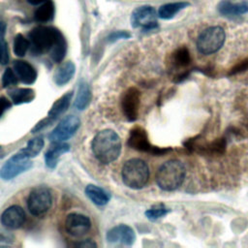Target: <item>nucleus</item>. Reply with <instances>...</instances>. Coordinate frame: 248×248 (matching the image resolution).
Listing matches in <instances>:
<instances>
[{"instance_id":"nucleus-29","label":"nucleus","mask_w":248,"mask_h":248,"mask_svg":"<svg viewBox=\"0 0 248 248\" xmlns=\"http://www.w3.org/2000/svg\"><path fill=\"white\" fill-rule=\"evenodd\" d=\"M169 211H170V209L167 208L164 204H156L145 211V216L149 220L154 221L161 217H164L165 215H167L169 213Z\"/></svg>"},{"instance_id":"nucleus-9","label":"nucleus","mask_w":248,"mask_h":248,"mask_svg":"<svg viewBox=\"0 0 248 248\" xmlns=\"http://www.w3.org/2000/svg\"><path fill=\"white\" fill-rule=\"evenodd\" d=\"M80 120L76 115H68L64 117L49 134V140L53 143L64 142L69 140L78 131Z\"/></svg>"},{"instance_id":"nucleus-27","label":"nucleus","mask_w":248,"mask_h":248,"mask_svg":"<svg viewBox=\"0 0 248 248\" xmlns=\"http://www.w3.org/2000/svg\"><path fill=\"white\" fill-rule=\"evenodd\" d=\"M67 51V45H66V41L63 37V35L59 38V40L57 41V43L54 45V46L51 48V50L49 51V55L51 57V59L54 62H61L66 54Z\"/></svg>"},{"instance_id":"nucleus-12","label":"nucleus","mask_w":248,"mask_h":248,"mask_svg":"<svg viewBox=\"0 0 248 248\" xmlns=\"http://www.w3.org/2000/svg\"><path fill=\"white\" fill-rule=\"evenodd\" d=\"M91 228L89 217L80 213H71L66 217L65 230L75 237H81L88 232Z\"/></svg>"},{"instance_id":"nucleus-34","label":"nucleus","mask_w":248,"mask_h":248,"mask_svg":"<svg viewBox=\"0 0 248 248\" xmlns=\"http://www.w3.org/2000/svg\"><path fill=\"white\" fill-rule=\"evenodd\" d=\"M53 120H54V119L50 118L49 116H47L46 118H44L43 120L39 121V122L33 127V129L31 130V133H37V132L41 131L42 129H44V128H46V126H48Z\"/></svg>"},{"instance_id":"nucleus-35","label":"nucleus","mask_w":248,"mask_h":248,"mask_svg":"<svg viewBox=\"0 0 248 248\" xmlns=\"http://www.w3.org/2000/svg\"><path fill=\"white\" fill-rule=\"evenodd\" d=\"M9 61V53H8V47L6 43L0 42V63L1 64H7Z\"/></svg>"},{"instance_id":"nucleus-7","label":"nucleus","mask_w":248,"mask_h":248,"mask_svg":"<svg viewBox=\"0 0 248 248\" xmlns=\"http://www.w3.org/2000/svg\"><path fill=\"white\" fill-rule=\"evenodd\" d=\"M127 143L131 148L135 150L150 153L152 155H162L170 150V148H161L151 144L148 140L146 131L139 126L131 129Z\"/></svg>"},{"instance_id":"nucleus-14","label":"nucleus","mask_w":248,"mask_h":248,"mask_svg":"<svg viewBox=\"0 0 248 248\" xmlns=\"http://www.w3.org/2000/svg\"><path fill=\"white\" fill-rule=\"evenodd\" d=\"M25 212L18 205H11L6 208L1 214V224L10 230H16L20 228L25 222Z\"/></svg>"},{"instance_id":"nucleus-22","label":"nucleus","mask_w":248,"mask_h":248,"mask_svg":"<svg viewBox=\"0 0 248 248\" xmlns=\"http://www.w3.org/2000/svg\"><path fill=\"white\" fill-rule=\"evenodd\" d=\"M189 6L188 2L179 1V2H171L165 4L159 8L158 16L163 19H170L172 18L178 12L185 9Z\"/></svg>"},{"instance_id":"nucleus-13","label":"nucleus","mask_w":248,"mask_h":248,"mask_svg":"<svg viewBox=\"0 0 248 248\" xmlns=\"http://www.w3.org/2000/svg\"><path fill=\"white\" fill-rule=\"evenodd\" d=\"M107 240L111 244H123L131 246L136 240L134 230L127 225H118L107 232Z\"/></svg>"},{"instance_id":"nucleus-18","label":"nucleus","mask_w":248,"mask_h":248,"mask_svg":"<svg viewBox=\"0 0 248 248\" xmlns=\"http://www.w3.org/2000/svg\"><path fill=\"white\" fill-rule=\"evenodd\" d=\"M75 72H76V67L74 63H72L71 61L62 63L54 72V75H53L54 82L59 86L65 85L72 79L73 76L75 75Z\"/></svg>"},{"instance_id":"nucleus-2","label":"nucleus","mask_w":248,"mask_h":248,"mask_svg":"<svg viewBox=\"0 0 248 248\" xmlns=\"http://www.w3.org/2000/svg\"><path fill=\"white\" fill-rule=\"evenodd\" d=\"M186 174L184 165L178 160H170L164 163L156 173V182L164 191H173L184 181Z\"/></svg>"},{"instance_id":"nucleus-23","label":"nucleus","mask_w":248,"mask_h":248,"mask_svg":"<svg viewBox=\"0 0 248 248\" xmlns=\"http://www.w3.org/2000/svg\"><path fill=\"white\" fill-rule=\"evenodd\" d=\"M90 99H91V92H90L89 85L85 81L80 82L78 85L77 97L75 100V107L79 110L85 109L89 105Z\"/></svg>"},{"instance_id":"nucleus-40","label":"nucleus","mask_w":248,"mask_h":248,"mask_svg":"<svg viewBox=\"0 0 248 248\" xmlns=\"http://www.w3.org/2000/svg\"><path fill=\"white\" fill-rule=\"evenodd\" d=\"M0 149H1V146H0Z\"/></svg>"},{"instance_id":"nucleus-32","label":"nucleus","mask_w":248,"mask_h":248,"mask_svg":"<svg viewBox=\"0 0 248 248\" xmlns=\"http://www.w3.org/2000/svg\"><path fill=\"white\" fill-rule=\"evenodd\" d=\"M248 70V58L240 61L239 63H237L235 66H233L231 70H230V73L229 75L232 76V75H236V74H239V73H242L244 71Z\"/></svg>"},{"instance_id":"nucleus-20","label":"nucleus","mask_w":248,"mask_h":248,"mask_svg":"<svg viewBox=\"0 0 248 248\" xmlns=\"http://www.w3.org/2000/svg\"><path fill=\"white\" fill-rule=\"evenodd\" d=\"M73 98V92L69 91L67 93H65L64 95H62L60 98H58L53 105L51 106V108L48 110L47 116H49L52 119L57 118L60 114H62L64 111L67 110V108L70 106V103L72 101Z\"/></svg>"},{"instance_id":"nucleus-3","label":"nucleus","mask_w":248,"mask_h":248,"mask_svg":"<svg viewBox=\"0 0 248 248\" xmlns=\"http://www.w3.org/2000/svg\"><path fill=\"white\" fill-rule=\"evenodd\" d=\"M121 175L127 187L135 190L141 189L148 181L149 168L143 160L133 158L125 162Z\"/></svg>"},{"instance_id":"nucleus-15","label":"nucleus","mask_w":248,"mask_h":248,"mask_svg":"<svg viewBox=\"0 0 248 248\" xmlns=\"http://www.w3.org/2000/svg\"><path fill=\"white\" fill-rule=\"evenodd\" d=\"M14 70L18 79L24 84L29 85L36 81L37 72L30 63L23 60H16L14 62Z\"/></svg>"},{"instance_id":"nucleus-17","label":"nucleus","mask_w":248,"mask_h":248,"mask_svg":"<svg viewBox=\"0 0 248 248\" xmlns=\"http://www.w3.org/2000/svg\"><path fill=\"white\" fill-rule=\"evenodd\" d=\"M218 11L225 16H236L248 12V4L245 2L232 3L228 0H223L218 5Z\"/></svg>"},{"instance_id":"nucleus-38","label":"nucleus","mask_w":248,"mask_h":248,"mask_svg":"<svg viewBox=\"0 0 248 248\" xmlns=\"http://www.w3.org/2000/svg\"><path fill=\"white\" fill-rule=\"evenodd\" d=\"M48 0H27V2L31 5H34V6H37V5H42L44 4L45 2H46Z\"/></svg>"},{"instance_id":"nucleus-21","label":"nucleus","mask_w":248,"mask_h":248,"mask_svg":"<svg viewBox=\"0 0 248 248\" xmlns=\"http://www.w3.org/2000/svg\"><path fill=\"white\" fill-rule=\"evenodd\" d=\"M11 102L15 105L30 103L35 98V91L31 88H14L9 91Z\"/></svg>"},{"instance_id":"nucleus-6","label":"nucleus","mask_w":248,"mask_h":248,"mask_svg":"<svg viewBox=\"0 0 248 248\" xmlns=\"http://www.w3.org/2000/svg\"><path fill=\"white\" fill-rule=\"evenodd\" d=\"M52 196L46 187L34 188L27 198V207L33 216H43L51 207Z\"/></svg>"},{"instance_id":"nucleus-39","label":"nucleus","mask_w":248,"mask_h":248,"mask_svg":"<svg viewBox=\"0 0 248 248\" xmlns=\"http://www.w3.org/2000/svg\"><path fill=\"white\" fill-rule=\"evenodd\" d=\"M5 30H6V24L4 22L0 21V39L4 36Z\"/></svg>"},{"instance_id":"nucleus-25","label":"nucleus","mask_w":248,"mask_h":248,"mask_svg":"<svg viewBox=\"0 0 248 248\" xmlns=\"http://www.w3.org/2000/svg\"><path fill=\"white\" fill-rule=\"evenodd\" d=\"M191 62L190 52L187 47L182 46L177 48L171 56V63L175 68H182L186 67Z\"/></svg>"},{"instance_id":"nucleus-37","label":"nucleus","mask_w":248,"mask_h":248,"mask_svg":"<svg viewBox=\"0 0 248 248\" xmlns=\"http://www.w3.org/2000/svg\"><path fill=\"white\" fill-rule=\"evenodd\" d=\"M74 246H78V247H85V248H89V247H96L97 244L95 242H93L90 239H86V240H82L78 243H75Z\"/></svg>"},{"instance_id":"nucleus-5","label":"nucleus","mask_w":248,"mask_h":248,"mask_svg":"<svg viewBox=\"0 0 248 248\" xmlns=\"http://www.w3.org/2000/svg\"><path fill=\"white\" fill-rule=\"evenodd\" d=\"M226 33L220 26H211L204 29L198 37L197 48L204 55L218 51L225 43Z\"/></svg>"},{"instance_id":"nucleus-30","label":"nucleus","mask_w":248,"mask_h":248,"mask_svg":"<svg viewBox=\"0 0 248 248\" xmlns=\"http://www.w3.org/2000/svg\"><path fill=\"white\" fill-rule=\"evenodd\" d=\"M1 82H2V86L4 88L9 87V86H13V85L17 84L18 77L16 76L15 71H13L11 68H7L5 70V72L3 73V75H2Z\"/></svg>"},{"instance_id":"nucleus-16","label":"nucleus","mask_w":248,"mask_h":248,"mask_svg":"<svg viewBox=\"0 0 248 248\" xmlns=\"http://www.w3.org/2000/svg\"><path fill=\"white\" fill-rule=\"evenodd\" d=\"M70 145L65 142H56L45 154V162L48 169H54L62 154L69 152Z\"/></svg>"},{"instance_id":"nucleus-31","label":"nucleus","mask_w":248,"mask_h":248,"mask_svg":"<svg viewBox=\"0 0 248 248\" xmlns=\"http://www.w3.org/2000/svg\"><path fill=\"white\" fill-rule=\"evenodd\" d=\"M226 140L224 139H217L205 147L206 152L212 154H221L225 151Z\"/></svg>"},{"instance_id":"nucleus-24","label":"nucleus","mask_w":248,"mask_h":248,"mask_svg":"<svg viewBox=\"0 0 248 248\" xmlns=\"http://www.w3.org/2000/svg\"><path fill=\"white\" fill-rule=\"evenodd\" d=\"M54 16V5L52 1L48 0L42 4L34 14V17L39 22H47L53 18Z\"/></svg>"},{"instance_id":"nucleus-1","label":"nucleus","mask_w":248,"mask_h":248,"mask_svg":"<svg viewBox=\"0 0 248 248\" xmlns=\"http://www.w3.org/2000/svg\"><path fill=\"white\" fill-rule=\"evenodd\" d=\"M91 147L97 160L103 164H110L121 153V140L113 130L105 129L94 137Z\"/></svg>"},{"instance_id":"nucleus-26","label":"nucleus","mask_w":248,"mask_h":248,"mask_svg":"<svg viewBox=\"0 0 248 248\" xmlns=\"http://www.w3.org/2000/svg\"><path fill=\"white\" fill-rule=\"evenodd\" d=\"M44 139L42 137H36L34 139H31L28 142H27V145L22 148L21 150L24 152V154L28 157V158H34L36 157L40 152L41 150L43 149L44 147Z\"/></svg>"},{"instance_id":"nucleus-36","label":"nucleus","mask_w":248,"mask_h":248,"mask_svg":"<svg viewBox=\"0 0 248 248\" xmlns=\"http://www.w3.org/2000/svg\"><path fill=\"white\" fill-rule=\"evenodd\" d=\"M12 106L11 101H9L5 97H0V116L3 114V112L8 109Z\"/></svg>"},{"instance_id":"nucleus-28","label":"nucleus","mask_w":248,"mask_h":248,"mask_svg":"<svg viewBox=\"0 0 248 248\" xmlns=\"http://www.w3.org/2000/svg\"><path fill=\"white\" fill-rule=\"evenodd\" d=\"M30 46L29 40L22 34H17L14 40V53L18 57H23Z\"/></svg>"},{"instance_id":"nucleus-11","label":"nucleus","mask_w":248,"mask_h":248,"mask_svg":"<svg viewBox=\"0 0 248 248\" xmlns=\"http://www.w3.org/2000/svg\"><path fill=\"white\" fill-rule=\"evenodd\" d=\"M140 105V92L135 88H128L121 98V108L128 121H135L139 115Z\"/></svg>"},{"instance_id":"nucleus-19","label":"nucleus","mask_w":248,"mask_h":248,"mask_svg":"<svg viewBox=\"0 0 248 248\" xmlns=\"http://www.w3.org/2000/svg\"><path fill=\"white\" fill-rule=\"evenodd\" d=\"M85 195L93 203L97 205H105L110 200V195L107 191L94 184H88L86 186Z\"/></svg>"},{"instance_id":"nucleus-33","label":"nucleus","mask_w":248,"mask_h":248,"mask_svg":"<svg viewBox=\"0 0 248 248\" xmlns=\"http://www.w3.org/2000/svg\"><path fill=\"white\" fill-rule=\"evenodd\" d=\"M130 37H131V34L126 31H115L108 37V42H115L119 39H128Z\"/></svg>"},{"instance_id":"nucleus-10","label":"nucleus","mask_w":248,"mask_h":248,"mask_svg":"<svg viewBox=\"0 0 248 248\" xmlns=\"http://www.w3.org/2000/svg\"><path fill=\"white\" fill-rule=\"evenodd\" d=\"M157 14L151 6H141L134 10L131 16V23L134 28L150 30L157 27Z\"/></svg>"},{"instance_id":"nucleus-8","label":"nucleus","mask_w":248,"mask_h":248,"mask_svg":"<svg viewBox=\"0 0 248 248\" xmlns=\"http://www.w3.org/2000/svg\"><path fill=\"white\" fill-rule=\"evenodd\" d=\"M32 165L33 163L30 161V158H28L20 149L2 166L0 170V177L4 180L13 179L18 174L31 169Z\"/></svg>"},{"instance_id":"nucleus-4","label":"nucleus","mask_w":248,"mask_h":248,"mask_svg":"<svg viewBox=\"0 0 248 248\" xmlns=\"http://www.w3.org/2000/svg\"><path fill=\"white\" fill-rule=\"evenodd\" d=\"M61 36V32L54 27H35L29 33V43L32 52L36 54L49 52Z\"/></svg>"}]
</instances>
